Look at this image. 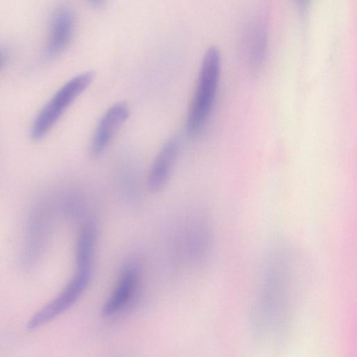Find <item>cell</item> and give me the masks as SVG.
I'll return each mask as SVG.
<instances>
[{
  "label": "cell",
  "instance_id": "obj_1",
  "mask_svg": "<svg viewBox=\"0 0 357 357\" xmlns=\"http://www.w3.org/2000/svg\"><path fill=\"white\" fill-rule=\"evenodd\" d=\"M301 260L291 250L279 247L266 261L252 314L257 339L265 344L281 340L290 327L303 287Z\"/></svg>",
  "mask_w": 357,
  "mask_h": 357
},
{
  "label": "cell",
  "instance_id": "obj_2",
  "mask_svg": "<svg viewBox=\"0 0 357 357\" xmlns=\"http://www.w3.org/2000/svg\"><path fill=\"white\" fill-rule=\"evenodd\" d=\"M221 71V55L216 47L206 52L201 64L195 93L189 108L186 128L198 134L205 125L215 99Z\"/></svg>",
  "mask_w": 357,
  "mask_h": 357
},
{
  "label": "cell",
  "instance_id": "obj_3",
  "mask_svg": "<svg viewBox=\"0 0 357 357\" xmlns=\"http://www.w3.org/2000/svg\"><path fill=\"white\" fill-rule=\"evenodd\" d=\"M92 72H85L70 79L63 84L42 108L31 129L34 141L43 139L60 119L68 107L90 85Z\"/></svg>",
  "mask_w": 357,
  "mask_h": 357
},
{
  "label": "cell",
  "instance_id": "obj_4",
  "mask_svg": "<svg viewBox=\"0 0 357 357\" xmlns=\"http://www.w3.org/2000/svg\"><path fill=\"white\" fill-rule=\"evenodd\" d=\"M91 275V266H77L76 273L59 295L31 318L27 329L34 330L68 310L85 291Z\"/></svg>",
  "mask_w": 357,
  "mask_h": 357
},
{
  "label": "cell",
  "instance_id": "obj_5",
  "mask_svg": "<svg viewBox=\"0 0 357 357\" xmlns=\"http://www.w3.org/2000/svg\"><path fill=\"white\" fill-rule=\"evenodd\" d=\"M75 30V15L66 5L56 7L52 13L45 54L48 58L60 55L67 48Z\"/></svg>",
  "mask_w": 357,
  "mask_h": 357
},
{
  "label": "cell",
  "instance_id": "obj_6",
  "mask_svg": "<svg viewBox=\"0 0 357 357\" xmlns=\"http://www.w3.org/2000/svg\"><path fill=\"white\" fill-rule=\"evenodd\" d=\"M128 115L129 107L123 102L112 105L105 112L98 123L91 142L90 153L93 156H98L106 149Z\"/></svg>",
  "mask_w": 357,
  "mask_h": 357
},
{
  "label": "cell",
  "instance_id": "obj_7",
  "mask_svg": "<svg viewBox=\"0 0 357 357\" xmlns=\"http://www.w3.org/2000/svg\"><path fill=\"white\" fill-rule=\"evenodd\" d=\"M137 282L138 273L136 267L132 264L126 265L114 291L102 307V316L109 317L123 310L130 301Z\"/></svg>",
  "mask_w": 357,
  "mask_h": 357
},
{
  "label": "cell",
  "instance_id": "obj_8",
  "mask_svg": "<svg viewBox=\"0 0 357 357\" xmlns=\"http://www.w3.org/2000/svg\"><path fill=\"white\" fill-rule=\"evenodd\" d=\"M178 150V142L175 139H169L163 145L148 176L147 187L150 190L157 191L164 186L176 161Z\"/></svg>",
  "mask_w": 357,
  "mask_h": 357
},
{
  "label": "cell",
  "instance_id": "obj_9",
  "mask_svg": "<svg viewBox=\"0 0 357 357\" xmlns=\"http://www.w3.org/2000/svg\"><path fill=\"white\" fill-rule=\"evenodd\" d=\"M267 33L261 22H251L245 28L242 38V50L248 61L255 68L264 62L267 53Z\"/></svg>",
  "mask_w": 357,
  "mask_h": 357
},
{
  "label": "cell",
  "instance_id": "obj_10",
  "mask_svg": "<svg viewBox=\"0 0 357 357\" xmlns=\"http://www.w3.org/2000/svg\"><path fill=\"white\" fill-rule=\"evenodd\" d=\"M95 240V227L89 223L82 227L77 238L75 249L77 266H91Z\"/></svg>",
  "mask_w": 357,
  "mask_h": 357
},
{
  "label": "cell",
  "instance_id": "obj_11",
  "mask_svg": "<svg viewBox=\"0 0 357 357\" xmlns=\"http://www.w3.org/2000/svg\"><path fill=\"white\" fill-rule=\"evenodd\" d=\"M296 1L299 9L303 11L307 9L311 0H296Z\"/></svg>",
  "mask_w": 357,
  "mask_h": 357
},
{
  "label": "cell",
  "instance_id": "obj_12",
  "mask_svg": "<svg viewBox=\"0 0 357 357\" xmlns=\"http://www.w3.org/2000/svg\"><path fill=\"white\" fill-rule=\"evenodd\" d=\"M93 6L101 8L105 5V0H88Z\"/></svg>",
  "mask_w": 357,
  "mask_h": 357
},
{
  "label": "cell",
  "instance_id": "obj_13",
  "mask_svg": "<svg viewBox=\"0 0 357 357\" xmlns=\"http://www.w3.org/2000/svg\"><path fill=\"white\" fill-rule=\"evenodd\" d=\"M6 60V54L4 50L0 49V68L4 65Z\"/></svg>",
  "mask_w": 357,
  "mask_h": 357
}]
</instances>
